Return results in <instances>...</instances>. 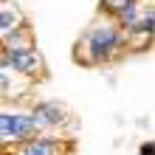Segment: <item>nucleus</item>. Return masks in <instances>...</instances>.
Segmentation results:
<instances>
[{
  "instance_id": "nucleus-1",
  "label": "nucleus",
  "mask_w": 155,
  "mask_h": 155,
  "mask_svg": "<svg viewBox=\"0 0 155 155\" xmlns=\"http://www.w3.org/2000/svg\"><path fill=\"white\" fill-rule=\"evenodd\" d=\"M37 127V118L34 116H12L3 113L0 116V133H3V141L8 138H28Z\"/></svg>"
},
{
  "instance_id": "nucleus-2",
  "label": "nucleus",
  "mask_w": 155,
  "mask_h": 155,
  "mask_svg": "<svg viewBox=\"0 0 155 155\" xmlns=\"http://www.w3.org/2000/svg\"><path fill=\"white\" fill-rule=\"evenodd\" d=\"M116 45H121V37H118L116 31H110V28H99V31H93V37H90V48H93V57L99 59V57H107Z\"/></svg>"
},
{
  "instance_id": "nucleus-3",
  "label": "nucleus",
  "mask_w": 155,
  "mask_h": 155,
  "mask_svg": "<svg viewBox=\"0 0 155 155\" xmlns=\"http://www.w3.org/2000/svg\"><path fill=\"white\" fill-rule=\"evenodd\" d=\"M12 65L20 68L23 74H34L42 62H40V57H37L31 48H20V51H12Z\"/></svg>"
},
{
  "instance_id": "nucleus-4",
  "label": "nucleus",
  "mask_w": 155,
  "mask_h": 155,
  "mask_svg": "<svg viewBox=\"0 0 155 155\" xmlns=\"http://www.w3.org/2000/svg\"><path fill=\"white\" fill-rule=\"evenodd\" d=\"M34 118H37V124H57L59 118H62V107L54 104V102L40 104L37 110H34Z\"/></svg>"
},
{
  "instance_id": "nucleus-5",
  "label": "nucleus",
  "mask_w": 155,
  "mask_h": 155,
  "mask_svg": "<svg viewBox=\"0 0 155 155\" xmlns=\"http://www.w3.org/2000/svg\"><path fill=\"white\" fill-rule=\"evenodd\" d=\"M20 155H54V144L51 141H31V144H25V150Z\"/></svg>"
},
{
  "instance_id": "nucleus-6",
  "label": "nucleus",
  "mask_w": 155,
  "mask_h": 155,
  "mask_svg": "<svg viewBox=\"0 0 155 155\" xmlns=\"http://www.w3.org/2000/svg\"><path fill=\"white\" fill-rule=\"evenodd\" d=\"M14 25H17V23H14V14L8 12L6 6H3V23H0V28H3V34H12V31H14Z\"/></svg>"
},
{
  "instance_id": "nucleus-7",
  "label": "nucleus",
  "mask_w": 155,
  "mask_h": 155,
  "mask_svg": "<svg viewBox=\"0 0 155 155\" xmlns=\"http://www.w3.org/2000/svg\"><path fill=\"white\" fill-rule=\"evenodd\" d=\"M121 20H124L127 25H135V23H138V20H135V3H133V0L121 8Z\"/></svg>"
},
{
  "instance_id": "nucleus-8",
  "label": "nucleus",
  "mask_w": 155,
  "mask_h": 155,
  "mask_svg": "<svg viewBox=\"0 0 155 155\" xmlns=\"http://www.w3.org/2000/svg\"><path fill=\"white\" fill-rule=\"evenodd\" d=\"M133 28H135V31H152V28H155V20H152V17H147V20H138Z\"/></svg>"
},
{
  "instance_id": "nucleus-9",
  "label": "nucleus",
  "mask_w": 155,
  "mask_h": 155,
  "mask_svg": "<svg viewBox=\"0 0 155 155\" xmlns=\"http://www.w3.org/2000/svg\"><path fill=\"white\" fill-rule=\"evenodd\" d=\"M127 3H130V0H104V6H107V8H124Z\"/></svg>"
},
{
  "instance_id": "nucleus-10",
  "label": "nucleus",
  "mask_w": 155,
  "mask_h": 155,
  "mask_svg": "<svg viewBox=\"0 0 155 155\" xmlns=\"http://www.w3.org/2000/svg\"><path fill=\"white\" fill-rule=\"evenodd\" d=\"M141 155H155V144H144V147H141Z\"/></svg>"
}]
</instances>
